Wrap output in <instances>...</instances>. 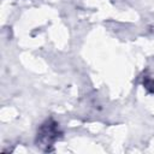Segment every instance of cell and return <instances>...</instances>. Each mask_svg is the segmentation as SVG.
<instances>
[{
  "mask_svg": "<svg viewBox=\"0 0 154 154\" xmlns=\"http://www.w3.org/2000/svg\"><path fill=\"white\" fill-rule=\"evenodd\" d=\"M59 136V128L52 119L46 120L37 131V146H52Z\"/></svg>",
  "mask_w": 154,
  "mask_h": 154,
  "instance_id": "obj_1",
  "label": "cell"
}]
</instances>
